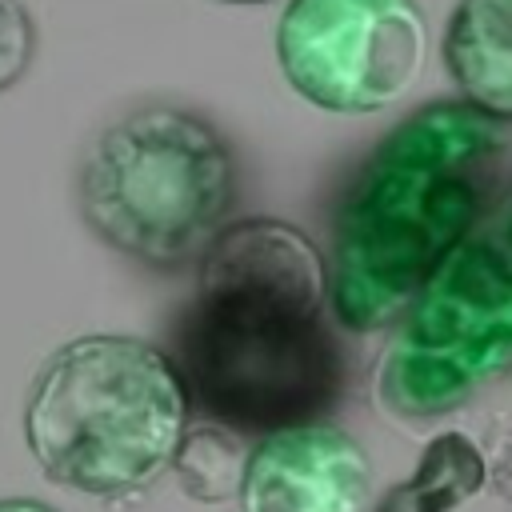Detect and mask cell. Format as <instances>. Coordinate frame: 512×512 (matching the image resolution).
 Wrapping results in <instances>:
<instances>
[{
  "mask_svg": "<svg viewBox=\"0 0 512 512\" xmlns=\"http://www.w3.org/2000/svg\"><path fill=\"white\" fill-rule=\"evenodd\" d=\"M332 320V272L312 236L272 216L228 224L172 344L192 412L236 436L324 420L348 380Z\"/></svg>",
  "mask_w": 512,
  "mask_h": 512,
  "instance_id": "1",
  "label": "cell"
},
{
  "mask_svg": "<svg viewBox=\"0 0 512 512\" xmlns=\"http://www.w3.org/2000/svg\"><path fill=\"white\" fill-rule=\"evenodd\" d=\"M508 136L468 100L404 116L352 172L332 216V312L348 332L396 324L480 224Z\"/></svg>",
  "mask_w": 512,
  "mask_h": 512,
  "instance_id": "2",
  "label": "cell"
},
{
  "mask_svg": "<svg viewBox=\"0 0 512 512\" xmlns=\"http://www.w3.org/2000/svg\"><path fill=\"white\" fill-rule=\"evenodd\" d=\"M188 420L192 404L168 352L136 336H80L32 380L24 440L52 484L124 500L176 468Z\"/></svg>",
  "mask_w": 512,
  "mask_h": 512,
  "instance_id": "3",
  "label": "cell"
},
{
  "mask_svg": "<svg viewBox=\"0 0 512 512\" xmlns=\"http://www.w3.org/2000/svg\"><path fill=\"white\" fill-rule=\"evenodd\" d=\"M76 196L84 224L112 252L152 272H180L228 228L236 156L208 116L140 104L88 144Z\"/></svg>",
  "mask_w": 512,
  "mask_h": 512,
  "instance_id": "4",
  "label": "cell"
},
{
  "mask_svg": "<svg viewBox=\"0 0 512 512\" xmlns=\"http://www.w3.org/2000/svg\"><path fill=\"white\" fill-rule=\"evenodd\" d=\"M512 372V192L500 196L400 316L376 368V400L432 420Z\"/></svg>",
  "mask_w": 512,
  "mask_h": 512,
  "instance_id": "5",
  "label": "cell"
},
{
  "mask_svg": "<svg viewBox=\"0 0 512 512\" xmlns=\"http://www.w3.org/2000/svg\"><path fill=\"white\" fill-rule=\"evenodd\" d=\"M276 60L292 92L324 112H384L424 72L428 20L416 0H288Z\"/></svg>",
  "mask_w": 512,
  "mask_h": 512,
  "instance_id": "6",
  "label": "cell"
},
{
  "mask_svg": "<svg viewBox=\"0 0 512 512\" xmlns=\"http://www.w3.org/2000/svg\"><path fill=\"white\" fill-rule=\"evenodd\" d=\"M244 512H372V460L340 424L316 420L260 436L240 480Z\"/></svg>",
  "mask_w": 512,
  "mask_h": 512,
  "instance_id": "7",
  "label": "cell"
},
{
  "mask_svg": "<svg viewBox=\"0 0 512 512\" xmlns=\"http://www.w3.org/2000/svg\"><path fill=\"white\" fill-rule=\"evenodd\" d=\"M440 52L460 100L512 124V0H460Z\"/></svg>",
  "mask_w": 512,
  "mask_h": 512,
  "instance_id": "8",
  "label": "cell"
},
{
  "mask_svg": "<svg viewBox=\"0 0 512 512\" xmlns=\"http://www.w3.org/2000/svg\"><path fill=\"white\" fill-rule=\"evenodd\" d=\"M488 472L484 448L468 432L448 428L424 444L412 476L392 484L372 512H460L484 492Z\"/></svg>",
  "mask_w": 512,
  "mask_h": 512,
  "instance_id": "9",
  "label": "cell"
},
{
  "mask_svg": "<svg viewBox=\"0 0 512 512\" xmlns=\"http://www.w3.org/2000/svg\"><path fill=\"white\" fill-rule=\"evenodd\" d=\"M244 464H248V452H240L236 432H228L220 424H204V428H192L188 432V440H184L180 460H176L172 472L180 476L184 492H192L204 504H216L228 492L240 496Z\"/></svg>",
  "mask_w": 512,
  "mask_h": 512,
  "instance_id": "10",
  "label": "cell"
},
{
  "mask_svg": "<svg viewBox=\"0 0 512 512\" xmlns=\"http://www.w3.org/2000/svg\"><path fill=\"white\" fill-rule=\"evenodd\" d=\"M36 56V24L20 0H0V92L20 84Z\"/></svg>",
  "mask_w": 512,
  "mask_h": 512,
  "instance_id": "11",
  "label": "cell"
},
{
  "mask_svg": "<svg viewBox=\"0 0 512 512\" xmlns=\"http://www.w3.org/2000/svg\"><path fill=\"white\" fill-rule=\"evenodd\" d=\"M0 512H60V508L32 500V496H0Z\"/></svg>",
  "mask_w": 512,
  "mask_h": 512,
  "instance_id": "12",
  "label": "cell"
},
{
  "mask_svg": "<svg viewBox=\"0 0 512 512\" xmlns=\"http://www.w3.org/2000/svg\"><path fill=\"white\" fill-rule=\"evenodd\" d=\"M228 4H260V0H228Z\"/></svg>",
  "mask_w": 512,
  "mask_h": 512,
  "instance_id": "13",
  "label": "cell"
}]
</instances>
